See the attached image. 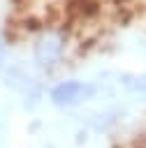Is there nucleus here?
I'll list each match as a JSON object with an SVG mask.
<instances>
[{
    "mask_svg": "<svg viewBox=\"0 0 146 148\" xmlns=\"http://www.w3.org/2000/svg\"><path fill=\"white\" fill-rule=\"evenodd\" d=\"M74 58V35L65 23H42L28 39V62L42 79H53Z\"/></svg>",
    "mask_w": 146,
    "mask_h": 148,
    "instance_id": "nucleus-1",
    "label": "nucleus"
},
{
    "mask_svg": "<svg viewBox=\"0 0 146 148\" xmlns=\"http://www.w3.org/2000/svg\"><path fill=\"white\" fill-rule=\"evenodd\" d=\"M12 60H14V46H12L9 37L0 32V72H2Z\"/></svg>",
    "mask_w": 146,
    "mask_h": 148,
    "instance_id": "nucleus-6",
    "label": "nucleus"
},
{
    "mask_svg": "<svg viewBox=\"0 0 146 148\" xmlns=\"http://www.w3.org/2000/svg\"><path fill=\"white\" fill-rule=\"evenodd\" d=\"M44 97L51 106H56L60 111H70V109H81V106L100 99L102 90H100V83L90 81V79L58 76L46 83Z\"/></svg>",
    "mask_w": 146,
    "mask_h": 148,
    "instance_id": "nucleus-2",
    "label": "nucleus"
},
{
    "mask_svg": "<svg viewBox=\"0 0 146 148\" xmlns=\"http://www.w3.org/2000/svg\"><path fill=\"white\" fill-rule=\"evenodd\" d=\"M121 120H123V109H102L88 118V130L90 132H109Z\"/></svg>",
    "mask_w": 146,
    "mask_h": 148,
    "instance_id": "nucleus-5",
    "label": "nucleus"
},
{
    "mask_svg": "<svg viewBox=\"0 0 146 148\" xmlns=\"http://www.w3.org/2000/svg\"><path fill=\"white\" fill-rule=\"evenodd\" d=\"M0 81H2L5 88H9L12 92H16V95H21V97L28 95L30 90H37V88L46 86V83H44L46 79H42V76L30 67L28 60H16V58L0 72Z\"/></svg>",
    "mask_w": 146,
    "mask_h": 148,
    "instance_id": "nucleus-3",
    "label": "nucleus"
},
{
    "mask_svg": "<svg viewBox=\"0 0 146 148\" xmlns=\"http://www.w3.org/2000/svg\"><path fill=\"white\" fill-rule=\"evenodd\" d=\"M114 86L123 92H127L130 97H139L146 99V69L141 72H116L111 74Z\"/></svg>",
    "mask_w": 146,
    "mask_h": 148,
    "instance_id": "nucleus-4",
    "label": "nucleus"
}]
</instances>
